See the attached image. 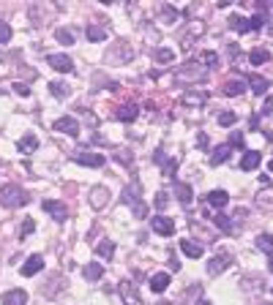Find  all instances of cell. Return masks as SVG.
<instances>
[{
	"mask_svg": "<svg viewBox=\"0 0 273 305\" xmlns=\"http://www.w3.org/2000/svg\"><path fill=\"white\" fill-rule=\"evenodd\" d=\"M257 202H259V207H270V205H273V199H270L268 194H259V199H257Z\"/></svg>",
	"mask_w": 273,
	"mask_h": 305,
	"instance_id": "cell-48",
	"label": "cell"
},
{
	"mask_svg": "<svg viewBox=\"0 0 273 305\" xmlns=\"http://www.w3.org/2000/svg\"><path fill=\"white\" fill-rule=\"evenodd\" d=\"M268 169H270V172H273V161H270V164H268Z\"/></svg>",
	"mask_w": 273,
	"mask_h": 305,
	"instance_id": "cell-53",
	"label": "cell"
},
{
	"mask_svg": "<svg viewBox=\"0 0 273 305\" xmlns=\"http://www.w3.org/2000/svg\"><path fill=\"white\" fill-rule=\"evenodd\" d=\"M205 202H208L210 207H216V210H224V207H227V202H230V194L222 191V188H216V191H210L208 196H205Z\"/></svg>",
	"mask_w": 273,
	"mask_h": 305,
	"instance_id": "cell-16",
	"label": "cell"
},
{
	"mask_svg": "<svg viewBox=\"0 0 273 305\" xmlns=\"http://www.w3.org/2000/svg\"><path fill=\"white\" fill-rule=\"evenodd\" d=\"M44 213H49V218H55L58 223H63L66 218H69V207L63 205V202H55V199H44L41 202Z\"/></svg>",
	"mask_w": 273,
	"mask_h": 305,
	"instance_id": "cell-8",
	"label": "cell"
},
{
	"mask_svg": "<svg viewBox=\"0 0 273 305\" xmlns=\"http://www.w3.org/2000/svg\"><path fill=\"white\" fill-rule=\"evenodd\" d=\"M115 158L121 161L123 166H131V164H134V158H131V150H129V147H118V150H115Z\"/></svg>",
	"mask_w": 273,
	"mask_h": 305,
	"instance_id": "cell-35",
	"label": "cell"
},
{
	"mask_svg": "<svg viewBox=\"0 0 273 305\" xmlns=\"http://www.w3.org/2000/svg\"><path fill=\"white\" fill-rule=\"evenodd\" d=\"M181 251L189 259H199V256H202V246H199V242H191V240H181Z\"/></svg>",
	"mask_w": 273,
	"mask_h": 305,
	"instance_id": "cell-23",
	"label": "cell"
},
{
	"mask_svg": "<svg viewBox=\"0 0 273 305\" xmlns=\"http://www.w3.org/2000/svg\"><path fill=\"white\" fill-rule=\"evenodd\" d=\"M11 87H14V93H17V96H30V87L25 85V82H14Z\"/></svg>",
	"mask_w": 273,
	"mask_h": 305,
	"instance_id": "cell-43",
	"label": "cell"
},
{
	"mask_svg": "<svg viewBox=\"0 0 273 305\" xmlns=\"http://www.w3.org/2000/svg\"><path fill=\"white\" fill-rule=\"evenodd\" d=\"M150 226H153V232L161 234V237H172V234H175V221L167 218V215H156V218L150 221Z\"/></svg>",
	"mask_w": 273,
	"mask_h": 305,
	"instance_id": "cell-9",
	"label": "cell"
},
{
	"mask_svg": "<svg viewBox=\"0 0 273 305\" xmlns=\"http://www.w3.org/2000/svg\"><path fill=\"white\" fill-rule=\"evenodd\" d=\"M158 305H172V302H158Z\"/></svg>",
	"mask_w": 273,
	"mask_h": 305,
	"instance_id": "cell-54",
	"label": "cell"
},
{
	"mask_svg": "<svg viewBox=\"0 0 273 305\" xmlns=\"http://www.w3.org/2000/svg\"><path fill=\"white\" fill-rule=\"evenodd\" d=\"M118 294H121L123 305H142V297H139V291H137V283H131L129 278H123V281L118 283Z\"/></svg>",
	"mask_w": 273,
	"mask_h": 305,
	"instance_id": "cell-5",
	"label": "cell"
},
{
	"mask_svg": "<svg viewBox=\"0 0 273 305\" xmlns=\"http://www.w3.org/2000/svg\"><path fill=\"white\" fill-rule=\"evenodd\" d=\"M257 248L262 251V254H268V256H273V234H259L257 237Z\"/></svg>",
	"mask_w": 273,
	"mask_h": 305,
	"instance_id": "cell-29",
	"label": "cell"
},
{
	"mask_svg": "<svg viewBox=\"0 0 273 305\" xmlns=\"http://www.w3.org/2000/svg\"><path fill=\"white\" fill-rule=\"evenodd\" d=\"M44 270V256H38V254H33L28 256V262L19 267V273H22L25 278H30V275H36V273H41Z\"/></svg>",
	"mask_w": 273,
	"mask_h": 305,
	"instance_id": "cell-14",
	"label": "cell"
},
{
	"mask_svg": "<svg viewBox=\"0 0 273 305\" xmlns=\"http://www.w3.org/2000/svg\"><path fill=\"white\" fill-rule=\"evenodd\" d=\"M181 104L183 106H197V109H202L205 104H208V93L202 90H186L181 96Z\"/></svg>",
	"mask_w": 273,
	"mask_h": 305,
	"instance_id": "cell-10",
	"label": "cell"
},
{
	"mask_svg": "<svg viewBox=\"0 0 273 305\" xmlns=\"http://www.w3.org/2000/svg\"><path fill=\"white\" fill-rule=\"evenodd\" d=\"M82 275L88 278V281H101V275H104V267H101V264H98V262H90V264H85Z\"/></svg>",
	"mask_w": 273,
	"mask_h": 305,
	"instance_id": "cell-25",
	"label": "cell"
},
{
	"mask_svg": "<svg viewBox=\"0 0 273 305\" xmlns=\"http://www.w3.org/2000/svg\"><path fill=\"white\" fill-rule=\"evenodd\" d=\"M197 145L205 150V147H208V137H205V134H199V137H197Z\"/></svg>",
	"mask_w": 273,
	"mask_h": 305,
	"instance_id": "cell-51",
	"label": "cell"
},
{
	"mask_svg": "<svg viewBox=\"0 0 273 305\" xmlns=\"http://www.w3.org/2000/svg\"><path fill=\"white\" fill-rule=\"evenodd\" d=\"M96 254L101 256V259H112V254H115V240H101L96 246Z\"/></svg>",
	"mask_w": 273,
	"mask_h": 305,
	"instance_id": "cell-28",
	"label": "cell"
},
{
	"mask_svg": "<svg viewBox=\"0 0 273 305\" xmlns=\"http://www.w3.org/2000/svg\"><path fill=\"white\" fill-rule=\"evenodd\" d=\"M49 93L55 98H66V96H69V85H66V82H49Z\"/></svg>",
	"mask_w": 273,
	"mask_h": 305,
	"instance_id": "cell-32",
	"label": "cell"
},
{
	"mask_svg": "<svg viewBox=\"0 0 273 305\" xmlns=\"http://www.w3.org/2000/svg\"><path fill=\"white\" fill-rule=\"evenodd\" d=\"M262 25H265V11H262V6H259V14L251 19V30H259Z\"/></svg>",
	"mask_w": 273,
	"mask_h": 305,
	"instance_id": "cell-40",
	"label": "cell"
},
{
	"mask_svg": "<svg viewBox=\"0 0 273 305\" xmlns=\"http://www.w3.org/2000/svg\"><path fill=\"white\" fill-rule=\"evenodd\" d=\"M205 79V69L197 63V60H189V63H183L181 69L175 71V82L178 85H199Z\"/></svg>",
	"mask_w": 273,
	"mask_h": 305,
	"instance_id": "cell-2",
	"label": "cell"
},
{
	"mask_svg": "<svg viewBox=\"0 0 273 305\" xmlns=\"http://www.w3.org/2000/svg\"><path fill=\"white\" fill-rule=\"evenodd\" d=\"M230 158V145H219L216 150H213L210 155V166H219V164H224V161Z\"/></svg>",
	"mask_w": 273,
	"mask_h": 305,
	"instance_id": "cell-26",
	"label": "cell"
},
{
	"mask_svg": "<svg viewBox=\"0 0 273 305\" xmlns=\"http://www.w3.org/2000/svg\"><path fill=\"white\" fill-rule=\"evenodd\" d=\"M131 57H134V46L129 41H118L110 52H106V63H129Z\"/></svg>",
	"mask_w": 273,
	"mask_h": 305,
	"instance_id": "cell-4",
	"label": "cell"
},
{
	"mask_svg": "<svg viewBox=\"0 0 273 305\" xmlns=\"http://www.w3.org/2000/svg\"><path fill=\"white\" fill-rule=\"evenodd\" d=\"M213 223H216L219 229H224V232H232V221H230V215H224V210L219 215H213Z\"/></svg>",
	"mask_w": 273,
	"mask_h": 305,
	"instance_id": "cell-33",
	"label": "cell"
},
{
	"mask_svg": "<svg viewBox=\"0 0 273 305\" xmlns=\"http://www.w3.org/2000/svg\"><path fill=\"white\" fill-rule=\"evenodd\" d=\"M222 90H224V96H232V98H235V96H241V93L246 90V82H243V79H230Z\"/></svg>",
	"mask_w": 273,
	"mask_h": 305,
	"instance_id": "cell-24",
	"label": "cell"
},
{
	"mask_svg": "<svg viewBox=\"0 0 273 305\" xmlns=\"http://www.w3.org/2000/svg\"><path fill=\"white\" fill-rule=\"evenodd\" d=\"M71 158L77 161V164H82V166H104L106 164V158L101 153H93V150H82V147H79V150H74L71 153Z\"/></svg>",
	"mask_w": 273,
	"mask_h": 305,
	"instance_id": "cell-6",
	"label": "cell"
},
{
	"mask_svg": "<svg viewBox=\"0 0 273 305\" xmlns=\"http://www.w3.org/2000/svg\"><path fill=\"white\" fill-rule=\"evenodd\" d=\"M36 147H38V137H36V134H25V137L17 142V150L19 153H33Z\"/></svg>",
	"mask_w": 273,
	"mask_h": 305,
	"instance_id": "cell-19",
	"label": "cell"
},
{
	"mask_svg": "<svg viewBox=\"0 0 273 305\" xmlns=\"http://www.w3.org/2000/svg\"><path fill=\"white\" fill-rule=\"evenodd\" d=\"M55 38L61 41L63 46H69V44H74V30H69V28H61L55 33Z\"/></svg>",
	"mask_w": 273,
	"mask_h": 305,
	"instance_id": "cell-34",
	"label": "cell"
},
{
	"mask_svg": "<svg viewBox=\"0 0 273 305\" xmlns=\"http://www.w3.org/2000/svg\"><path fill=\"white\" fill-rule=\"evenodd\" d=\"M230 264H232V256H230V254H216V256H213V259L208 262V273H210V275H222L224 270L230 267Z\"/></svg>",
	"mask_w": 273,
	"mask_h": 305,
	"instance_id": "cell-13",
	"label": "cell"
},
{
	"mask_svg": "<svg viewBox=\"0 0 273 305\" xmlns=\"http://www.w3.org/2000/svg\"><path fill=\"white\" fill-rule=\"evenodd\" d=\"M153 161H156V164H164V161H167V158H164V150H161V147L153 153Z\"/></svg>",
	"mask_w": 273,
	"mask_h": 305,
	"instance_id": "cell-49",
	"label": "cell"
},
{
	"mask_svg": "<svg viewBox=\"0 0 273 305\" xmlns=\"http://www.w3.org/2000/svg\"><path fill=\"white\" fill-rule=\"evenodd\" d=\"M249 85H251V90H254L257 93V96H265V93H268V79H265V77H259V74H251V77H249Z\"/></svg>",
	"mask_w": 273,
	"mask_h": 305,
	"instance_id": "cell-21",
	"label": "cell"
},
{
	"mask_svg": "<svg viewBox=\"0 0 273 305\" xmlns=\"http://www.w3.org/2000/svg\"><path fill=\"white\" fill-rule=\"evenodd\" d=\"M30 202V196L25 188L14 186V182H6V186H0V205H3L6 210H19L25 207Z\"/></svg>",
	"mask_w": 273,
	"mask_h": 305,
	"instance_id": "cell-1",
	"label": "cell"
},
{
	"mask_svg": "<svg viewBox=\"0 0 273 305\" xmlns=\"http://www.w3.org/2000/svg\"><path fill=\"white\" fill-rule=\"evenodd\" d=\"M33 229H36V223H33L30 218H28V221H22V226H19V237H28Z\"/></svg>",
	"mask_w": 273,
	"mask_h": 305,
	"instance_id": "cell-41",
	"label": "cell"
},
{
	"mask_svg": "<svg viewBox=\"0 0 273 305\" xmlns=\"http://www.w3.org/2000/svg\"><path fill=\"white\" fill-rule=\"evenodd\" d=\"M202 60L208 66H219V55H216V52H202Z\"/></svg>",
	"mask_w": 273,
	"mask_h": 305,
	"instance_id": "cell-46",
	"label": "cell"
},
{
	"mask_svg": "<svg viewBox=\"0 0 273 305\" xmlns=\"http://www.w3.org/2000/svg\"><path fill=\"white\" fill-rule=\"evenodd\" d=\"M46 63H49L55 71H61V74L74 71V60H71L69 55H49V57H46Z\"/></svg>",
	"mask_w": 273,
	"mask_h": 305,
	"instance_id": "cell-12",
	"label": "cell"
},
{
	"mask_svg": "<svg viewBox=\"0 0 273 305\" xmlns=\"http://www.w3.org/2000/svg\"><path fill=\"white\" fill-rule=\"evenodd\" d=\"M164 174H167V177H175V172H178V161L175 158H170V161H164Z\"/></svg>",
	"mask_w": 273,
	"mask_h": 305,
	"instance_id": "cell-39",
	"label": "cell"
},
{
	"mask_svg": "<svg viewBox=\"0 0 273 305\" xmlns=\"http://www.w3.org/2000/svg\"><path fill=\"white\" fill-rule=\"evenodd\" d=\"M270 270H273V264H270Z\"/></svg>",
	"mask_w": 273,
	"mask_h": 305,
	"instance_id": "cell-56",
	"label": "cell"
},
{
	"mask_svg": "<svg viewBox=\"0 0 273 305\" xmlns=\"http://www.w3.org/2000/svg\"><path fill=\"white\" fill-rule=\"evenodd\" d=\"M52 131L66 134V137H77V134H79V123L71 117V114H63V117H58L55 123H52Z\"/></svg>",
	"mask_w": 273,
	"mask_h": 305,
	"instance_id": "cell-7",
	"label": "cell"
},
{
	"mask_svg": "<svg viewBox=\"0 0 273 305\" xmlns=\"http://www.w3.org/2000/svg\"><path fill=\"white\" fill-rule=\"evenodd\" d=\"M230 147H243V134H241V131H235V134L230 137Z\"/></svg>",
	"mask_w": 273,
	"mask_h": 305,
	"instance_id": "cell-45",
	"label": "cell"
},
{
	"mask_svg": "<svg viewBox=\"0 0 273 305\" xmlns=\"http://www.w3.org/2000/svg\"><path fill=\"white\" fill-rule=\"evenodd\" d=\"M167 202H170V199H167V194L158 191V194H156V199H153V205H156L158 210H164V207H167Z\"/></svg>",
	"mask_w": 273,
	"mask_h": 305,
	"instance_id": "cell-42",
	"label": "cell"
},
{
	"mask_svg": "<svg viewBox=\"0 0 273 305\" xmlns=\"http://www.w3.org/2000/svg\"><path fill=\"white\" fill-rule=\"evenodd\" d=\"M9 38H11V28L6 22H0V44H6Z\"/></svg>",
	"mask_w": 273,
	"mask_h": 305,
	"instance_id": "cell-44",
	"label": "cell"
},
{
	"mask_svg": "<svg viewBox=\"0 0 273 305\" xmlns=\"http://www.w3.org/2000/svg\"><path fill=\"white\" fill-rule=\"evenodd\" d=\"M249 60H251V66H262V63H268V60H270V55H268V49H262V46H257V49H251Z\"/></svg>",
	"mask_w": 273,
	"mask_h": 305,
	"instance_id": "cell-30",
	"label": "cell"
},
{
	"mask_svg": "<svg viewBox=\"0 0 273 305\" xmlns=\"http://www.w3.org/2000/svg\"><path fill=\"white\" fill-rule=\"evenodd\" d=\"M273 112V98H265V104H262V109H259V114H270Z\"/></svg>",
	"mask_w": 273,
	"mask_h": 305,
	"instance_id": "cell-47",
	"label": "cell"
},
{
	"mask_svg": "<svg viewBox=\"0 0 273 305\" xmlns=\"http://www.w3.org/2000/svg\"><path fill=\"white\" fill-rule=\"evenodd\" d=\"M3 305H28V291L25 289H9L3 294Z\"/></svg>",
	"mask_w": 273,
	"mask_h": 305,
	"instance_id": "cell-17",
	"label": "cell"
},
{
	"mask_svg": "<svg viewBox=\"0 0 273 305\" xmlns=\"http://www.w3.org/2000/svg\"><path fill=\"white\" fill-rule=\"evenodd\" d=\"M170 286V275L167 273H156V275H150V289L156 291V294H161L164 289Z\"/></svg>",
	"mask_w": 273,
	"mask_h": 305,
	"instance_id": "cell-22",
	"label": "cell"
},
{
	"mask_svg": "<svg viewBox=\"0 0 273 305\" xmlns=\"http://www.w3.org/2000/svg\"><path fill=\"white\" fill-rule=\"evenodd\" d=\"M139 194H142V188H139V182H131V186L123 188V202L134 210L137 218H148V207H145V202L139 199Z\"/></svg>",
	"mask_w": 273,
	"mask_h": 305,
	"instance_id": "cell-3",
	"label": "cell"
},
{
	"mask_svg": "<svg viewBox=\"0 0 273 305\" xmlns=\"http://www.w3.org/2000/svg\"><path fill=\"white\" fill-rule=\"evenodd\" d=\"M170 267L172 270H181V262L175 259V251H170Z\"/></svg>",
	"mask_w": 273,
	"mask_h": 305,
	"instance_id": "cell-50",
	"label": "cell"
},
{
	"mask_svg": "<svg viewBox=\"0 0 273 305\" xmlns=\"http://www.w3.org/2000/svg\"><path fill=\"white\" fill-rule=\"evenodd\" d=\"M156 60L158 63H172V60H175V52L167 49V46H161V49H156Z\"/></svg>",
	"mask_w": 273,
	"mask_h": 305,
	"instance_id": "cell-37",
	"label": "cell"
},
{
	"mask_svg": "<svg viewBox=\"0 0 273 305\" xmlns=\"http://www.w3.org/2000/svg\"><path fill=\"white\" fill-rule=\"evenodd\" d=\"M175 196L183 207H189L191 205V186L189 182H175Z\"/></svg>",
	"mask_w": 273,
	"mask_h": 305,
	"instance_id": "cell-20",
	"label": "cell"
},
{
	"mask_svg": "<svg viewBox=\"0 0 273 305\" xmlns=\"http://www.w3.org/2000/svg\"><path fill=\"white\" fill-rule=\"evenodd\" d=\"M230 28L232 30H238V33H249L251 30V19H246V17H230Z\"/></svg>",
	"mask_w": 273,
	"mask_h": 305,
	"instance_id": "cell-27",
	"label": "cell"
},
{
	"mask_svg": "<svg viewBox=\"0 0 273 305\" xmlns=\"http://www.w3.org/2000/svg\"><path fill=\"white\" fill-rule=\"evenodd\" d=\"M158 11H161V19H164V22H178V17H181V14H178V9H172V6H161V9H158Z\"/></svg>",
	"mask_w": 273,
	"mask_h": 305,
	"instance_id": "cell-36",
	"label": "cell"
},
{
	"mask_svg": "<svg viewBox=\"0 0 273 305\" xmlns=\"http://www.w3.org/2000/svg\"><path fill=\"white\" fill-rule=\"evenodd\" d=\"M85 33H88V41H104V38H106V28H104V25H90Z\"/></svg>",
	"mask_w": 273,
	"mask_h": 305,
	"instance_id": "cell-31",
	"label": "cell"
},
{
	"mask_svg": "<svg viewBox=\"0 0 273 305\" xmlns=\"http://www.w3.org/2000/svg\"><path fill=\"white\" fill-rule=\"evenodd\" d=\"M0 60H3V52H0Z\"/></svg>",
	"mask_w": 273,
	"mask_h": 305,
	"instance_id": "cell-55",
	"label": "cell"
},
{
	"mask_svg": "<svg viewBox=\"0 0 273 305\" xmlns=\"http://www.w3.org/2000/svg\"><path fill=\"white\" fill-rule=\"evenodd\" d=\"M137 114H139V109L134 104H123V106H118V109H115V120H121V123H131V120H137Z\"/></svg>",
	"mask_w": 273,
	"mask_h": 305,
	"instance_id": "cell-18",
	"label": "cell"
},
{
	"mask_svg": "<svg viewBox=\"0 0 273 305\" xmlns=\"http://www.w3.org/2000/svg\"><path fill=\"white\" fill-rule=\"evenodd\" d=\"M106 205H110V188H104V186L90 188V207L93 210H104Z\"/></svg>",
	"mask_w": 273,
	"mask_h": 305,
	"instance_id": "cell-11",
	"label": "cell"
},
{
	"mask_svg": "<svg viewBox=\"0 0 273 305\" xmlns=\"http://www.w3.org/2000/svg\"><path fill=\"white\" fill-rule=\"evenodd\" d=\"M197 305H210V302H208V300H199V302H197Z\"/></svg>",
	"mask_w": 273,
	"mask_h": 305,
	"instance_id": "cell-52",
	"label": "cell"
},
{
	"mask_svg": "<svg viewBox=\"0 0 273 305\" xmlns=\"http://www.w3.org/2000/svg\"><path fill=\"white\" fill-rule=\"evenodd\" d=\"M235 120H238L235 112H222L219 114V126H235Z\"/></svg>",
	"mask_w": 273,
	"mask_h": 305,
	"instance_id": "cell-38",
	"label": "cell"
},
{
	"mask_svg": "<svg viewBox=\"0 0 273 305\" xmlns=\"http://www.w3.org/2000/svg\"><path fill=\"white\" fill-rule=\"evenodd\" d=\"M259 164H262V153H257V150H246L243 153V158H241V169H243V172H254Z\"/></svg>",
	"mask_w": 273,
	"mask_h": 305,
	"instance_id": "cell-15",
	"label": "cell"
}]
</instances>
